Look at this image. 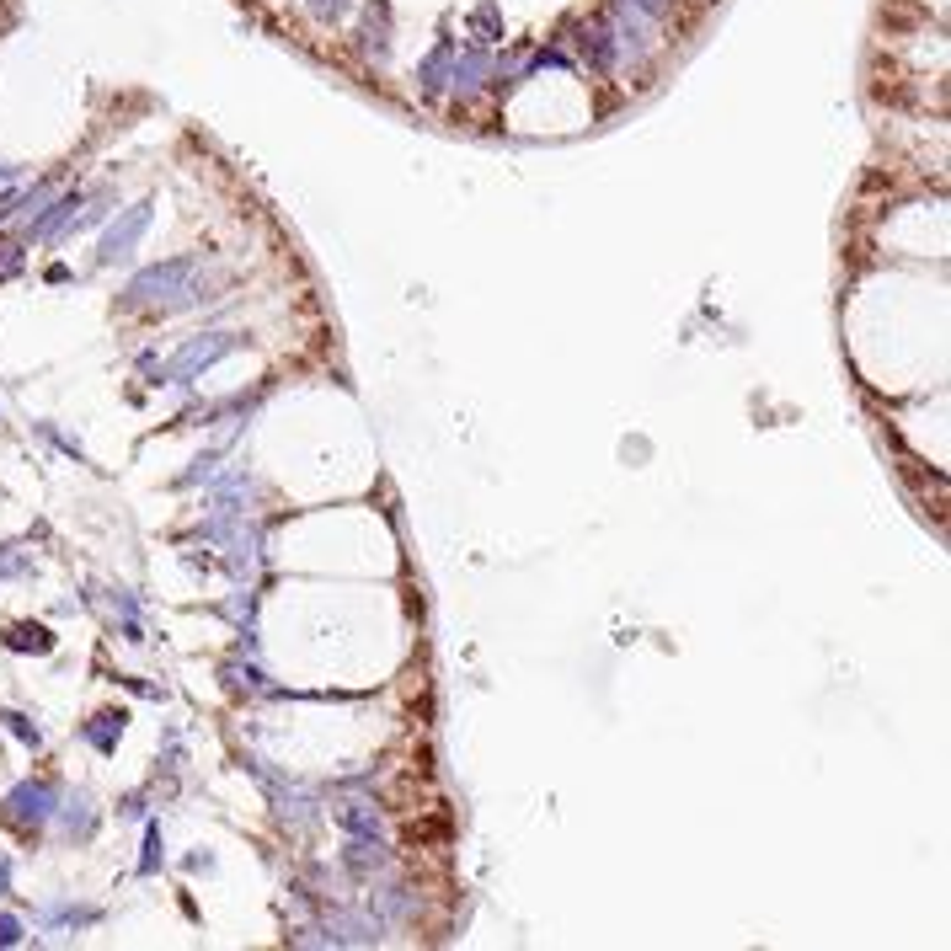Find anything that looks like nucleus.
<instances>
[{
  "label": "nucleus",
  "instance_id": "20e7f679",
  "mask_svg": "<svg viewBox=\"0 0 951 951\" xmlns=\"http://www.w3.org/2000/svg\"><path fill=\"white\" fill-rule=\"evenodd\" d=\"M150 209H155L150 198H145V204H134V209H123L118 220L107 225V236H102V246H97V257H102V262H118V257H129L134 246H139V236H145V230H150Z\"/></svg>",
  "mask_w": 951,
  "mask_h": 951
},
{
  "label": "nucleus",
  "instance_id": "ddd939ff",
  "mask_svg": "<svg viewBox=\"0 0 951 951\" xmlns=\"http://www.w3.org/2000/svg\"><path fill=\"white\" fill-rule=\"evenodd\" d=\"M348 866H353V871H380V866H385L380 839H358V834H353V845H348Z\"/></svg>",
  "mask_w": 951,
  "mask_h": 951
},
{
  "label": "nucleus",
  "instance_id": "412c9836",
  "mask_svg": "<svg viewBox=\"0 0 951 951\" xmlns=\"http://www.w3.org/2000/svg\"><path fill=\"white\" fill-rule=\"evenodd\" d=\"M17 572H27V556H0V578H17Z\"/></svg>",
  "mask_w": 951,
  "mask_h": 951
},
{
  "label": "nucleus",
  "instance_id": "dca6fc26",
  "mask_svg": "<svg viewBox=\"0 0 951 951\" xmlns=\"http://www.w3.org/2000/svg\"><path fill=\"white\" fill-rule=\"evenodd\" d=\"M155 866H161V829H145V855H139V877H155Z\"/></svg>",
  "mask_w": 951,
  "mask_h": 951
},
{
  "label": "nucleus",
  "instance_id": "4468645a",
  "mask_svg": "<svg viewBox=\"0 0 951 951\" xmlns=\"http://www.w3.org/2000/svg\"><path fill=\"white\" fill-rule=\"evenodd\" d=\"M358 6V0H305V11L316 17L321 27H337V22H348V11Z\"/></svg>",
  "mask_w": 951,
  "mask_h": 951
},
{
  "label": "nucleus",
  "instance_id": "6ab92c4d",
  "mask_svg": "<svg viewBox=\"0 0 951 951\" xmlns=\"http://www.w3.org/2000/svg\"><path fill=\"white\" fill-rule=\"evenodd\" d=\"M22 268V246H0V278H11Z\"/></svg>",
  "mask_w": 951,
  "mask_h": 951
},
{
  "label": "nucleus",
  "instance_id": "a211bd4d",
  "mask_svg": "<svg viewBox=\"0 0 951 951\" xmlns=\"http://www.w3.org/2000/svg\"><path fill=\"white\" fill-rule=\"evenodd\" d=\"M626 6L647 11V17H658V22H668V17H674V0H626Z\"/></svg>",
  "mask_w": 951,
  "mask_h": 951
},
{
  "label": "nucleus",
  "instance_id": "f257e3e1",
  "mask_svg": "<svg viewBox=\"0 0 951 951\" xmlns=\"http://www.w3.org/2000/svg\"><path fill=\"white\" fill-rule=\"evenodd\" d=\"M193 268H198L193 257H171V262H155V268L134 273L129 289H123V305H129V310H150V305L177 310V305H193L198 300V294H193Z\"/></svg>",
  "mask_w": 951,
  "mask_h": 951
},
{
  "label": "nucleus",
  "instance_id": "f8f14e48",
  "mask_svg": "<svg viewBox=\"0 0 951 951\" xmlns=\"http://www.w3.org/2000/svg\"><path fill=\"white\" fill-rule=\"evenodd\" d=\"M86 738L97 743L102 754H113V748H118V738H123V716H118V711H102V716H91Z\"/></svg>",
  "mask_w": 951,
  "mask_h": 951
},
{
  "label": "nucleus",
  "instance_id": "aec40b11",
  "mask_svg": "<svg viewBox=\"0 0 951 951\" xmlns=\"http://www.w3.org/2000/svg\"><path fill=\"white\" fill-rule=\"evenodd\" d=\"M17 941H22V919L0 914V946H17Z\"/></svg>",
  "mask_w": 951,
  "mask_h": 951
},
{
  "label": "nucleus",
  "instance_id": "9b49d317",
  "mask_svg": "<svg viewBox=\"0 0 951 951\" xmlns=\"http://www.w3.org/2000/svg\"><path fill=\"white\" fill-rule=\"evenodd\" d=\"M75 209H81V193H65L49 214H38V220H33V236H59V230L70 225V214H75Z\"/></svg>",
  "mask_w": 951,
  "mask_h": 951
},
{
  "label": "nucleus",
  "instance_id": "423d86ee",
  "mask_svg": "<svg viewBox=\"0 0 951 951\" xmlns=\"http://www.w3.org/2000/svg\"><path fill=\"white\" fill-rule=\"evenodd\" d=\"M487 81H492V54L487 49L455 54V65H449V91H455V97H476Z\"/></svg>",
  "mask_w": 951,
  "mask_h": 951
},
{
  "label": "nucleus",
  "instance_id": "1a4fd4ad",
  "mask_svg": "<svg viewBox=\"0 0 951 951\" xmlns=\"http://www.w3.org/2000/svg\"><path fill=\"white\" fill-rule=\"evenodd\" d=\"M449 65H455V43H439V49L423 59V70H417V86H423V97H439V91L449 86Z\"/></svg>",
  "mask_w": 951,
  "mask_h": 951
},
{
  "label": "nucleus",
  "instance_id": "f3484780",
  "mask_svg": "<svg viewBox=\"0 0 951 951\" xmlns=\"http://www.w3.org/2000/svg\"><path fill=\"white\" fill-rule=\"evenodd\" d=\"M0 722H6L11 732H17V738H22L27 748H38V743H43V732H38L33 722H27V716H17V711H6V716H0Z\"/></svg>",
  "mask_w": 951,
  "mask_h": 951
},
{
  "label": "nucleus",
  "instance_id": "6e6552de",
  "mask_svg": "<svg viewBox=\"0 0 951 951\" xmlns=\"http://www.w3.org/2000/svg\"><path fill=\"white\" fill-rule=\"evenodd\" d=\"M332 818L342 823L348 834H358V839H380V807L374 802H364V797H348V802H337L332 807Z\"/></svg>",
  "mask_w": 951,
  "mask_h": 951
},
{
  "label": "nucleus",
  "instance_id": "f03ea898",
  "mask_svg": "<svg viewBox=\"0 0 951 951\" xmlns=\"http://www.w3.org/2000/svg\"><path fill=\"white\" fill-rule=\"evenodd\" d=\"M241 348V332H204V337H187L182 348H177V358L161 369L171 385H193V380H204V374L220 364L225 353H236Z\"/></svg>",
  "mask_w": 951,
  "mask_h": 951
},
{
  "label": "nucleus",
  "instance_id": "7ed1b4c3",
  "mask_svg": "<svg viewBox=\"0 0 951 951\" xmlns=\"http://www.w3.org/2000/svg\"><path fill=\"white\" fill-rule=\"evenodd\" d=\"M54 807H59V791L49 781H22L6 797V818L17 823V829H43V823L54 818Z\"/></svg>",
  "mask_w": 951,
  "mask_h": 951
},
{
  "label": "nucleus",
  "instance_id": "39448f33",
  "mask_svg": "<svg viewBox=\"0 0 951 951\" xmlns=\"http://www.w3.org/2000/svg\"><path fill=\"white\" fill-rule=\"evenodd\" d=\"M364 43V59H374V65H385L391 59V6L385 0H364V33H358Z\"/></svg>",
  "mask_w": 951,
  "mask_h": 951
},
{
  "label": "nucleus",
  "instance_id": "9d476101",
  "mask_svg": "<svg viewBox=\"0 0 951 951\" xmlns=\"http://www.w3.org/2000/svg\"><path fill=\"white\" fill-rule=\"evenodd\" d=\"M6 647L11 652H38V658H43V652H54V631L49 626H11Z\"/></svg>",
  "mask_w": 951,
  "mask_h": 951
},
{
  "label": "nucleus",
  "instance_id": "0eeeda50",
  "mask_svg": "<svg viewBox=\"0 0 951 951\" xmlns=\"http://www.w3.org/2000/svg\"><path fill=\"white\" fill-rule=\"evenodd\" d=\"M578 54L588 59V70H599V75H610L620 65V54H615V38H610V22H588L583 33H578Z\"/></svg>",
  "mask_w": 951,
  "mask_h": 951
},
{
  "label": "nucleus",
  "instance_id": "2eb2a0df",
  "mask_svg": "<svg viewBox=\"0 0 951 951\" xmlns=\"http://www.w3.org/2000/svg\"><path fill=\"white\" fill-rule=\"evenodd\" d=\"M91 829H97V818H91V807H86V802H75L70 813H65V834H70V839H86Z\"/></svg>",
  "mask_w": 951,
  "mask_h": 951
},
{
  "label": "nucleus",
  "instance_id": "4be33fe9",
  "mask_svg": "<svg viewBox=\"0 0 951 951\" xmlns=\"http://www.w3.org/2000/svg\"><path fill=\"white\" fill-rule=\"evenodd\" d=\"M0 893H11V861L0 855Z\"/></svg>",
  "mask_w": 951,
  "mask_h": 951
}]
</instances>
